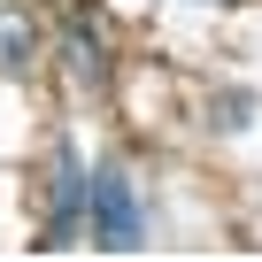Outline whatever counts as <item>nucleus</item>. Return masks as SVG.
Wrapping results in <instances>:
<instances>
[{"label":"nucleus","instance_id":"f257e3e1","mask_svg":"<svg viewBox=\"0 0 262 262\" xmlns=\"http://www.w3.org/2000/svg\"><path fill=\"white\" fill-rule=\"evenodd\" d=\"M85 224H93V247H108V254H131V247L147 239V216H139V201H131V178L123 170H100L93 178Z\"/></svg>","mask_w":262,"mask_h":262},{"label":"nucleus","instance_id":"f03ea898","mask_svg":"<svg viewBox=\"0 0 262 262\" xmlns=\"http://www.w3.org/2000/svg\"><path fill=\"white\" fill-rule=\"evenodd\" d=\"M85 170H77V147H54V216H47V239L62 247L77 224H85Z\"/></svg>","mask_w":262,"mask_h":262},{"label":"nucleus","instance_id":"7ed1b4c3","mask_svg":"<svg viewBox=\"0 0 262 262\" xmlns=\"http://www.w3.org/2000/svg\"><path fill=\"white\" fill-rule=\"evenodd\" d=\"M62 54H70V77L77 85H108V47L85 16H62Z\"/></svg>","mask_w":262,"mask_h":262},{"label":"nucleus","instance_id":"20e7f679","mask_svg":"<svg viewBox=\"0 0 262 262\" xmlns=\"http://www.w3.org/2000/svg\"><path fill=\"white\" fill-rule=\"evenodd\" d=\"M31 47H39V31H31V16H24V8H0V77H24V62H31Z\"/></svg>","mask_w":262,"mask_h":262},{"label":"nucleus","instance_id":"39448f33","mask_svg":"<svg viewBox=\"0 0 262 262\" xmlns=\"http://www.w3.org/2000/svg\"><path fill=\"white\" fill-rule=\"evenodd\" d=\"M216 131H247V116H254V93H216Z\"/></svg>","mask_w":262,"mask_h":262},{"label":"nucleus","instance_id":"423d86ee","mask_svg":"<svg viewBox=\"0 0 262 262\" xmlns=\"http://www.w3.org/2000/svg\"><path fill=\"white\" fill-rule=\"evenodd\" d=\"M201 8H231V0H201Z\"/></svg>","mask_w":262,"mask_h":262}]
</instances>
